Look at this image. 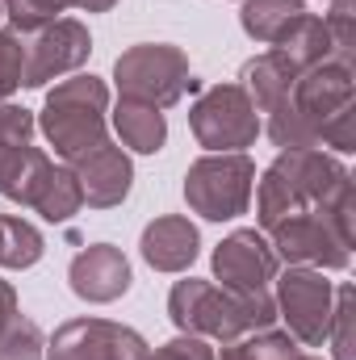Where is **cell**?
Here are the masks:
<instances>
[{
	"instance_id": "cell-6",
	"label": "cell",
	"mask_w": 356,
	"mask_h": 360,
	"mask_svg": "<svg viewBox=\"0 0 356 360\" xmlns=\"http://www.w3.org/2000/svg\"><path fill=\"white\" fill-rule=\"evenodd\" d=\"M252 188H256V164L248 151L201 155L184 172V201L205 222H231V218L248 214Z\"/></svg>"
},
{
	"instance_id": "cell-12",
	"label": "cell",
	"mask_w": 356,
	"mask_h": 360,
	"mask_svg": "<svg viewBox=\"0 0 356 360\" xmlns=\"http://www.w3.org/2000/svg\"><path fill=\"white\" fill-rule=\"evenodd\" d=\"M151 348L134 327L109 323V319H72L63 323L51 344L46 360H147Z\"/></svg>"
},
{
	"instance_id": "cell-25",
	"label": "cell",
	"mask_w": 356,
	"mask_h": 360,
	"mask_svg": "<svg viewBox=\"0 0 356 360\" xmlns=\"http://www.w3.org/2000/svg\"><path fill=\"white\" fill-rule=\"evenodd\" d=\"M68 8H72V0H4V17L13 21L17 34H34V30L51 25Z\"/></svg>"
},
{
	"instance_id": "cell-5",
	"label": "cell",
	"mask_w": 356,
	"mask_h": 360,
	"mask_svg": "<svg viewBox=\"0 0 356 360\" xmlns=\"http://www.w3.org/2000/svg\"><path fill=\"white\" fill-rule=\"evenodd\" d=\"M352 218L356 201L331 205V210H302L285 222H276L272 252L285 264H306V269H348L352 260Z\"/></svg>"
},
{
	"instance_id": "cell-17",
	"label": "cell",
	"mask_w": 356,
	"mask_h": 360,
	"mask_svg": "<svg viewBox=\"0 0 356 360\" xmlns=\"http://www.w3.org/2000/svg\"><path fill=\"white\" fill-rule=\"evenodd\" d=\"M113 130H117V139H122L130 151H139V155H155V151H164V143H168V117H164V109L143 105V101H130V96L117 101V109H113Z\"/></svg>"
},
{
	"instance_id": "cell-28",
	"label": "cell",
	"mask_w": 356,
	"mask_h": 360,
	"mask_svg": "<svg viewBox=\"0 0 356 360\" xmlns=\"http://www.w3.org/2000/svg\"><path fill=\"white\" fill-rule=\"evenodd\" d=\"M147 360H214V348L201 335H177L164 348H155V356H147Z\"/></svg>"
},
{
	"instance_id": "cell-26",
	"label": "cell",
	"mask_w": 356,
	"mask_h": 360,
	"mask_svg": "<svg viewBox=\"0 0 356 360\" xmlns=\"http://www.w3.org/2000/svg\"><path fill=\"white\" fill-rule=\"evenodd\" d=\"M25 72V38L17 30H0V101H8L21 89Z\"/></svg>"
},
{
	"instance_id": "cell-18",
	"label": "cell",
	"mask_w": 356,
	"mask_h": 360,
	"mask_svg": "<svg viewBox=\"0 0 356 360\" xmlns=\"http://www.w3.org/2000/svg\"><path fill=\"white\" fill-rule=\"evenodd\" d=\"M272 51H276L293 72H306V68H314V63H323V59L336 55L331 34H327V21L314 17V13H302V17L272 42Z\"/></svg>"
},
{
	"instance_id": "cell-33",
	"label": "cell",
	"mask_w": 356,
	"mask_h": 360,
	"mask_svg": "<svg viewBox=\"0 0 356 360\" xmlns=\"http://www.w3.org/2000/svg\"><path fill=\"white\" fill-rule=\"evenodd\" d=\"M0 17H4V0H0Z\"/></svg>"
},
{
	"instance_id": "cell-20",
	"label": "cell",
	"mask_w": 356,
	"mask_h": 360,
	"mask_svg": "<svg viewBox=\"0 0 356 360\" xmlns=\"http://www.w3.org/2000/svg\"><path fill=\"white\" fill-rule=\"evenodd\" d=\"M306 13L302 0H243V13H239V25L248 38L272 46L298 17Z\"/></svg>"
},
{
	"instance_id": "cell-31",
	"label": "cell",
	"mask_w": 356,
	"mask_h": 360,
	"mask_svg": "<svg viewBox=\"0 0 356 360\" xmlns=\"http://www.w3.org/2000/svg\"><path fill=\"white\" fill-rule=\"evenodd\" d=\"M117 0H72V8H84V13H105V8H113Z\"/></svg>"
},
{
	"instance_id": "cell-23",
	"label": "cell",
	"mask_w": 356,
	"mask_h": 360,
	"mask_svg": "<svg viewBox=\"0 0 356 360\" xmlns=\"http://www.w3.org/2000/svg\"><path fill=\"white\" fill-rule=\"evenodd\" d=\"M46 335L34 319H21V310L0 327V360H42Z\"/></svg>"
},
{
	"instance_id": "cell-15",
	"label": "cell",
	"mask_w": 356,
	"mask_h": 360,
	"mask_svg": "<svg viewBox=\"0 0 356 360\" xmlns=\"http://www.w3.org/2000/svg\"><path fill=\"white\" fill-rule=\"evenodd\" d=\"M130 260L122 256V248L113 243H92L84 248L72 269H68V285L76 297H84L92 306H105V302H117L126 289H130Z\"/></svg>"
},
{
	"instance_id": "cell-24",
	"label": "cell",
	"mask_w": 356,
	"mask_h": 360,
	"mask_svg": "<svg viewBox=\"0 0 356 360\" xmlns=\"http://www.w3.org/2000/svg\"><path fill=\"white\" fill-rule=\"evenodd\" d=\"M352 314H356V293L352 285H336V306H331V323H327V340L336 360H356L352 348Z\"/></svg>"
},
{
	"instance_id": "cell-29",
	"label": "cell",
	"mask_w": 356,
	"mask_h": 360,
	"mask_svg": "<svg viewBox=\"0 0 356 360\" xmlns=\"http://www.w3.org/2000/svg\"><path fill=\"white\" fill-rule=\"evenodd\" d=\"M13 314H17V289H13L8 281H0V327H4Z\"/></svg>"
},
{
	"instance_id": "cell-32",
	"label": "cell",
	"mask_w": 356,
	"mask_h": 360,
	"mask_svg": "<svg viewBox=\"0 0 356 360\" xmlns=\"http://www.w3.org/2000/svg\"><path fill=\"white\" fill-rule=\"evenodd\" d=\"M289 360H323V356H310V352H293Z\"/></svg>"
},
{
	"instance_id": "cell-19",
	"label": "cell",
	"mask_w": 356,
	"mask_h": 360,
	"mask_svg": "<svg viewBox=\"0 0 356 360\" xmlns=\"http://www.w3.org/2000/svg\"><path fill=\"white\" fill-rule=\"evenodd\" d=\"M239 80H243V92L252 96L256 113H272V109L289 96L293 80H298V72H293L276 51H265V55H256V59L243 63Z\"/></svg>"
},
{
	"instance_id": "cell-30",
	"label": "cell",
	"mask_w": 356,
	"mask_h": 360,
	"mask_svg": "<svg viewBox=\"0 0 356 360\" xmlns=\"http://www.w3.org/2000/svg\"><path fill=\"white\" fill-rule=\"evenodd\" d=\"M214 360H252V352H248V340L222 344V356H214Z\"/></svg>"
},
{
	"instance_id": "cell-11",
	"label": "cell",
	"mask_w": 356,
	"mask_h": 360,
	"mask_svg": "<svg viewBox=\"0 0 356 360\" xmlns=\"http://www.w3.org/2000/svg\"><path fill=\"white\" fill-rule=\"evenodd\" d=\"M25 38V72H21V89H42L55 76L80 72L92 55V34L84 21L76 17H59Z\"/></svg>"
},
{
	"instance_id": "cell-22",
	"label": "cell",
	"mask_w": 356,
	"mask_h": 360,
	"mask_svg": "<svg viewBox=\"0 0 356 360\" xmlns=\"http://www.w3.org/2000/svg\"><path fill=\"white\" fill-rule=\"evenodd\" d=\"M46 252V239L34 222L0 214V269H34Z\"/></svg>"
},
{
	"instance_id": "cell-7",
	"label": "cell",
	"mask_w": 356,
	"mask_h": 360,
	"mask_svg": "<svg viewBox=\"0 0 356 360\" xmlns=\"http://www.w3.org/2000/svg\"><path fill=\"white\" fill-rule=\"evenodd\" d=\"M113 80H117L122 96L155 105V109H172L193 89L189 55L168 42H139V46L122 51L113 63Z\"/></svg>"
},
{
	"instance_id": "cell-21",
	"label": "cell",
	"mask_w": 356,
	"mask_h": 360,
	"mask_svg": "<svg viewBox=\"0 0 356 360\" xmlns=\"http://www.w3.org/2000/svg\"><path fill=\"white\" fill-rule=\"evenodd\" d=\"M34 130H38V122L25 105L0 101V188L13 176V168L21 164V155L34 147Z\"/></svg>"
},
{
	"instance_id": "cell-10",
	"label": "cell",
	"mask_w": 356,
	"mask_h": 360,
	"mask_svg": "<svg viewBox=\"0 0 356 360\" xmlns=\"http://www.w3.org/2000/svg\"><path fill=\"white\" fill-rule=\"evenodd\" d=\"M276 319H285V331L302 348H323L327 344V323L336 306V285L323 276V269L289 264L276 276Z\"/></svg>"
},
{
	"instance_id": "cell-13",
	"label": "cell",
	"mask_w": 356,
	"mask_h": 360,
	"mask_svg": "<svg viewBox=\"0 0 356 360\" xmlns=\"http://www.w3.org/2000/svg\"><path fill=\"white\" fill-rule=\"evenodd\" d=\"M276 269L281 260L265 239V231L256 226H239L214 248V281H222V289H235V293L268 289L276 281Z\"/></svg>"
},
{
	"instance_id": "cell-14",
	"label": "cell",
	"mask_w": 356,
	"mask_h": 360,
	"mask_svg": "<svg viewBox=\"0 0 356 360\" xmlns=\"http://www.w3.org/2000/svg\"><path fill=\"white\" fill-rule=\"evenodd\" d=\"M68 168H72V176L80 184L84 205H92V210H113V205H122V201L130 197L134 164H130V155H126L122 147H113L109 139H105L101 147L84 151L80 160H72Z\"/></svg>"
},
{
	"instance_id": "cell-27",
	"label": "cell",
	"mask_w": 356,
	"mask_h": 360,
	"mask_svg": "<svg viewBox=\"0 0 356 360\" xmlns=\"http://www.w3.org/2000/svg\"><path fill=\"white\" fill-rule=\"evenodd\" d=\"M323 21H327L336 55L356 63V0H331V13Z\"/></svg>"
},
{
	"instance_id": "cell-2",
	"label": "cell",
	"mask_w": 356,
	"mask_h": 360,
	"mask_svg": "<svg viewBox=\"0 0 356 360\" xmlns=\"http://www.w3.org/2000/svg\"><path fill=\"white\" fill-rule=\"evenodd\" d=\"M344 201H356L352 172L323 147H298V151H281L265 168L256 184V222L260 231H272L276 222L302 210H331Z\"/></svg>"
},
{
	"instance_id": "cell-16",
	"label": "cell",
	"mask_w": 356,
	"mask_h": 360,
	"mask_svg": "<svg viewBox=\"0 0 356 360\" xmlns=\"http://www.w3.org/2000/svg\"><path fill=\"white\" fill-rule=\"evenodd\" d=\"M197 248H201V235L180 214H164V218L147 222L143 226V239H139L143 260L155 272H184L197 260Z\"/></svg>"
},
{
	"instance_id": "cell-9",
	"label": "cell",
	"mask_w": 356,
	"mask_h": 360,
	"mask_svg": "<svg viewBox=\"0 0 356 360\" xmlns=\"http://www.w3.org/2000/svg\"><path fill=\"white\" fill-rule=\"evenodd\" d=\"M0 197H8V201H17V205H25V210L42 214L46 222H72V218L80 214V205H84L72 168H59V164H55L46 151H38V147H30V151L21 155V164L13 168V176L4 180Z\"/></svg>"
},
{
	"instance_id": "cell-4",
	"label": "cell",
	"mask_w": 356,
	"mask_h": 360,
	"mask_svg": "<svg viewBox=\"0 0 356 360\" xmlns=\"http://www.w3.org/2000/svg\"><path fill=\"white\" fill-rule=\"evenodd\" d=\"M109 89L96 76H72L46 92V105L38 113V126L59 160H80L84 151L109 139Z\"/></svg>"
},
{
	"instance_id": "cell-3",
	"label": "cell",
	"mask_w": 356,
	"mask_h": 360,
	"mask_svg": "<svg viewBox=\"0 0 356 360\" xmlns=\"http://www.w3.org/2000/svg\"><path fill=\"white\" fill-rule=\"evenodd\" d=\"M168 319L180 335H201L218 344H235L252 331H265L276 323V302L268 289L235 293L201 276H184L168 293Z\"/></svg>"
},
{
	"instance_id": "cell-1",
	"label": "cell",
	"mask_w": 356,
	"mask_h": 360,
	"mask_svg": "<svg viewBox=\"0 0 356 360\" xmlns=\"http://www.w3.org/2000/svg\"><path fill=\"white\" fill-rule=\"evenodd\" d=\"M265 130L281 151L298 147H336L340 155L356 151V63L331 55L298 72L289 96L268 113Z\"/></svg>"
},
{
	"instance_id": "cell-8",
	"label": "cell",
	"mask_w": 356,
	"mask_h": 360,
	"mask_svg": "<svg viewBox=\"0 0 356 360\" xmlns=\"http://www.w3.org/2000/svg\"><path fill=\"white\" fill-rule=\"evenodd\" d=\"M189 130L210 155H218V151L252 147L265 126H260V113H256L252 96L243 92V84H214L193 101Z\"/></svg>"
}]
</instances>
